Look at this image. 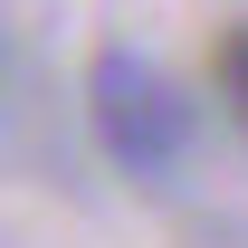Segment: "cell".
<instances>
[{
  "instance_id": "cell-1",
  "label": "cell",
  "mask_w": 248,
  "mask_h": 248,
  "mask_svg": "<svg viewBox=\"0 0 248 248\" xmlns=\"http://www.w3.org/2000/svg\"><path fill=\"white\" fill-rule=\"evenodd\" d=\"M86 115H95L105 162L143 172V182L182 172V162H191V134H201V105H191L153 58H134V48H105V58H95V77H86Z\"/></svg>"
},
{
  "instance_id": "cell-2",
  "label": "cell",
  "mask_w": 248,
  "mask_h": 248,
  "mask_svg": "<svg viewBox=\"0 0 248 248\" xmlns=\"http://www.w3.org/2000/svg\"><path fill=\"white\" fill-rule=\"evenodd\" d=\"M210 77H219V105H229V115H239V134H248V19H239L229 38H219Z\"/></svg>"
}]
</instances>
